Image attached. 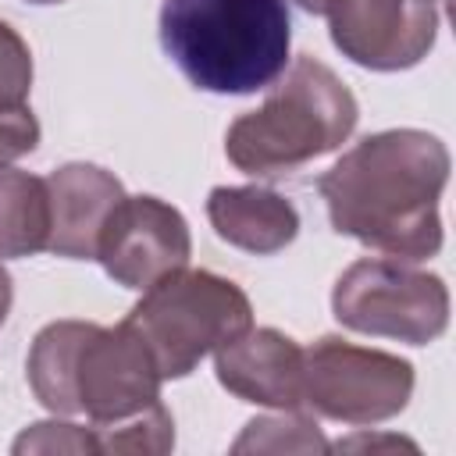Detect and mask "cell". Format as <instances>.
Returning a JSON list of instances; mask_svg holds the SVG:
<instances>
[{"mask_svg": "<svg viewBox=\"0 0 456 456\" xmlns=\"http://www.w3.org/2000/svg\"><path fill=\"white\" fill-rule=\"evenodd\" d=\"M449 182V150L420 128H388L360 139L317 182L331 228L385 256L428 260L442 249L438 200Z\"/></svg>", "mask_w": 456, "mask_h": 456, "instance_id": "6da1fadb", "label": "cell"}, {"mask_svg": "<svg viewBox=\"0 0 456 456\" xmlns=\"http://www.w3.org/2000/svg\"><path fill=\"white\" fill-rule=\"evenodd\" d=\"M153 353L128 321L100 328L53 321L28 349V385L50 413H86L93 424L125 420L160 399Z\"/></svg>", "mask_w": 456, "mask_h": 456, "instance_id": "7a4b0ae2", "label": "cell"}, {"mask_svg": "<svg viewBox=\"0 0 456 456\" xmlns=\"http://www.w3.org/2000/svg\"><path fill=\"white\" fill-rule=\"evenodd\" d=\"M285 0H164L160 46L207 93L267 89L289 61Z\"/></svg>", "mask_w": 456, "mask_h": 456, "instance_id": "3957f363", "label": "cell"}, {"mask_svg": "<svg viewBox=\"0 0 456 456\" xmlns=\"http://www.w3.org/2000/svg\"><path fill=\"white\" fill-rule=\"evenodd\" d=\"M356 118L349 86L317 57H296L267 100L232 121L224 153L246 175H285L338 150Z\"/></svg>", "mask_w": 456, "mask_h": 456, "instance_id": "277c9868", "label": "cell"}, {"mask_svg": "<svg viewBox=\"0 0 456 456\" xmlns=\"http://www.w3.org/2000/svg\"><path fill=\"white\" fill-rule=\"evenodd\" d=\"M125 321L153 353L160 378H185L207 353L253 328V306L235 281L178 267L142 289Z\"/></svg>", "mask_w": 456, "mask_h": 456, "instance_id": "5b68a950", "label": "cell"}, {"mask_svg": "<svg viewBox=\"0 0 456 456\" xmlns=\"http://www.w3.org/2000/svg\"><path fill=\"white\" fill-rule=\"evenodd\" d=\"M335 321L381 338L428 346L449 328V289L438 274L399 256H367L331 289Z\"/></svg>", "mask_w": 456, "mask_h": 456, "instance_id": "8992f818", "label": "cell"}, {"mask_svg": "<svg viewBox=\"0 0 456 456\" xmlns=\"http://www.w3.org/2000/svg\"><path fill=\"white\" fill-rule=\"evenodd\" d=\"M413 367L392 353L324 335L303 349V403L342 424H378L406 410Z\"/></svg>", "mask_w": 456, "mask_h": 456, "instance_id": "52a82bcc", "label": "cell"}, {"mask_svg": "<svg viewBox=\"0 0 456 456\" xmlns=\"http://www.w3.org/2000/svg\"><path fill=\"white\" fill-rule=\"evenodd\" d=\"M192 235L185 217L157 196H121L110 210L96 260L125 289H150L164 274L189 264Z\"/></svg>", "mask_w": 456, "mask_h": 456, "instance_id": "ba28073f", "label": "cell"}, {"mask_svg": "<svg viewBox=\"0 0 456 456\" xmlns=\"http://www.w3.org/2000/svg\"><path fill=\"white\" fill-rule=\"evenodd\" d=\"M328 18L342 57L370 71L413 68L438 36V11L428 0H342Z\"/></svg>", "mask_w": 456, "mask_h": 456, "instance_id": "9c48e42d", "label": "cell"}, {"mask_svg": "<svg viewBox=\"0 0 456 456\" xmlns=\"http://www.w3.org/2000/svg\"><path fill=\"white\" fill-rule=\"evenodd\" d=\"M214 353L217 381L242 403L274 410L303 406V349L296 338L274 328H246Z\"/></svg>", "mask_w": 456, "mask_h": 456, "instance_id": "30bf717a", "label": "cell"}, {"mask_svg": "<svg viewBox=\"0 0 456 456\" xmlns=\"http://www.w3.org/2000/svg\"><path fill=\"white\" fill-rule=\"evenodd\" d=\"M50 239L46 249L68 260H96L100 232L121 203V182L100 164H64L46 178Z\"/></svg>", "mask_w": 456, "mask_h": 456, "instance_id": "8fae6325", "label": "cell"}, {"mask_svg": "<svg viewBox=\"0 0 456 456\" xmlns=\"http://www.w3.org/2000/svg\"><path fill=\"white\" fill-rule=\"evenodd\" d=\"M207 217L228 246L256 253V256L285 249L299 232L296 207L281 192L260 189V185H217V189H210Z\"/></svg>", "mask_w": 456, "mask_h": 456, "instance_id": "7c38bea8", "label": "cell"}, {"mask_svg": "<svg viewBox=\"0 0 456 456\" xmlns=\"http://www.w3.org/2000/svg\"><path fill=\"white\" fill-rule=\"evenodd\" d=\"M50 239L46 178L0 167V256H32Z\"/></svg>", "mask_w": 456, "mask_h": 456, "instance_id": "4fadbf2b", "label": "cell"}, {"mask_svg": "<svg viewBox=\"0 0 456 456\" xmlns=\"http://www.w3.org/2000/svg\"><path fill=\"white\" fill-rule=\"evenodd\" d=\"M96 452H128V456H160L175 445V420L167 406L157 399L153 406L114 420V424H93Z\"/></svg>", "mask_w": 456, "mask_h": 456, "instance_id": "5bb4252c", "label": "cell"}, {"mask_svg": "<svg viewBox=\"0 0 456 456\" xmlns=\"http://www.w3.org/2000/svg\"><path fill=\"white\" fill-rule=\"evenodd\" d=\"M321 428L296 413L281 410V417H256L246 424V431L235 438L232 452H328Z\"/></svg>", "mask_w": 456, "mask_h": 456, "instance_id": "9a60e30c", "label": "cell"}, {"mask_svg": "<svg viewBox=\"0 0 456 456\" xmlns=\"http://www.w3.org/2000/svg\"><path fill=\"white\" fill-rule=\"evenodd\" d=\"M32 89V53L25 39L0 21V103H25Z\"/></svg>", "mask_w": 456, "mask_h": 456, "instance_id": "2e32d148", "label": "cell"}, {"mask_svg": "<svg viewBox=\"0 0 456 456\" xmlns=\"http://www.w3.org/2000/svg\"><path fill=\"white\" fill-rule=\"evenodd\" d=\"M14 452H96V435L93 428L43 420L18 435Z\"/></svg>", "mask_w": 456, "mask_h": 456, "instance_id": "e0dca14e", "label": "cell"}, {"mask_svg": "<svg viewBox=\"0 0 456 456\" xmlns=\"http://www.w3.org/2000/svg\"><path fill=\"white\" fill-rule=\"evenodd\" d=\"M39 142V121L25 103H0V167L32 153Z\"/></svg>", "mask_w": 456, "mask_h": 456, "instance_id": "ac0fdd59", "label": "cell"}, {"mask_svg": "<svg viewBox=\"0 0 456 456\" xmlns=\"http://www.w3.org/2000/svg\"><path fill=\"white\" fill-rule=\"evenodd\" d=\"M381 445H388V449H417V445L406 442V438H370V435L346 438V442H338L335 449H381Z\"/></svg>", "mask_w": 456, "mask_h": 456, "instance_id": "d6986e66", "label": "cell"}, {"mask_svg": "<svg viewBox=\"0 0 456 456\" xmlns=\"http://www.w3.org/2000/svg\"><path fill=\"white\" fill-rule=\"evenodd\" d=\"M11 296H14V289H11V274H7L4 264H0V324H4V317H7V310H11Z\"/></svg>", "mask_w": 456, "mask_h": 456, "instance_id": "ffe728a7", "label": "cell"}, {"mask_svg": "<svg viewBox=\"0 0 456 456\" xmlns=\"http://www.w3.org/2000/svg\"><path fill=\"white\" fill-rule=\"evenodd\" d=\"M303 11H310V14H331L342 0H296Z\"/></svg>", "mask_w": 456, "mask_h": 456, "instance_id": "44dd1931", "label": "cell"}, {"mask_svg": "<svg viewBox=\"0 0 456 456\" xmlns=\"http://www.w3.org/2000/svg\"><path fill=\"white\" fill-rule=\"evenodd\" d=\"M28 4H61V0H28Z\"/></svg>", "mask_w": 456, "mask_h": 456, "instance_id": "7402d4cb", "label": "cell"}, {"mask_svg": "<svg viewBox=\"0 0 456 456\" xmlns=\"http://www.w3.org/2000/svg\"><path fill=\"white\" fill-rule=\"evenodd\" d=\"M428 4H435V0H428Z\"/></svg>", "mask_w": 456, "mask_h": 456, "instance_id": "603a6c76", "label": "cell"}]
</instances>
